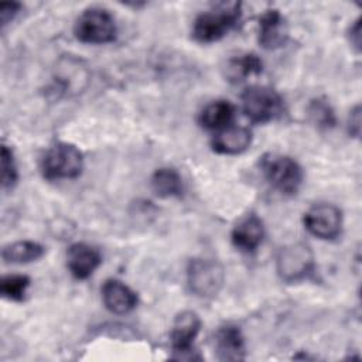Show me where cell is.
<instances>
[{"mask_svg": "<svg viewBox=\"0 0 362 362\" xmlns=\"http://www.w3.org/2000/svg\"><path fill=\"white\" fill-rule=\"evenodd\" d=\"M240 3H222L197 16L192 24V38L201 44L223 38L240 18Z\"/></svg>", "mask_w": 362, "mask_h": 362, "instance_id": "6da1fadb", "label": "cell"}, {"mask_svg": "<svg viewBox=\"0 0 362 362\" xmlns=\"http://www.w3.org/2000/svg\"><path fill=\"white\" fill-rule=\"evenodd\" d=\"M260 171L264 180L283 195L297 194L304 180L301 165L294 158L281 154L263 156Z\"/></svg>", "mask_w": 362, "mask_h": 362, "instance_id": "7a4b0ae2", "label": "cell"}, {"mask_svg": "<svg viewBox=\"0 0 362 362\" xmlns=\"http://www.w3.org/2000/svg\"><path fill=\"white\" fill-rule=\"evenodd\" d=\"M83 170V156L81 150L71 144L59 141L49 147L42 160L41 171L44 178L54 180H72L81 175Z\"/></svg>", "mask_w": 362, "mask_h": 362, "instance_id": "3957f363", "label": "cell"}, {"mask_svg": "<svg viewBox=\"0 0 362 362\" xmlns=\"http://www.w3.org/2000/svg\"><path fill=\"white\" fill-rule=\"evenodd\" d=\"M315 269V259L311 247L304 242H294L283 246L276 256V270L286 283H298L308 279Z\"/></svg>", "mask_w": 362, "mask_h": 362, "instance_id": "277c9868", "label": "cell"}, {"mask_svg": "<svg viewBox=\"0 0 362 362\" xmlns=\"http://www.w3.org/2000/svg\"><path fill=\"white\" fill-rule=\"evenodd\" d=\"M225 272L214 259L197 257L188 263L187 284L189 291L199 298H214L222 288Z\"/></svg>", "mask_w": 362, "mask_h": 362, "instance_id": "5b68a950", "label": "cell"}, {"mask_svg": "<svg viewBox=\"0 0 362 362\" xmlns=\"http://www.w3.org/2000/svg\"><path fill=\"white\" fill-rule=\"evenodd\" d=\"M75 37L85 44H107L116 38V23L113 16L100 7L86 8L74 27Z\"/></svg>", "mask_w": 362, "mask_h": 362, "instance_id": "8992f818", "label": "cell"}, {"mask_svg": "<svg viewBox=\"0 0 362 362\" xmlns=\"http://www.w3.org/2000/svg\"><path fill=\"white\" fill-rule=\"evenodd\" d=\"M242 109L252 123L263 124L283 113V99L269 86H250L242 93Z\"/></svg>", "mask_w": 362, "mask_h": 362, "instance_id": "52a82bcc", "label": "cell"}, {"mask_svg": "<svg viewBox=\"0 0 362 362\" xmlns=\"http://www.w3.org/2000/svg\"><path fill=\"white\" fill-rule=\"evenodd\" d=\"M304 226L313 236L332 240L341 235L342 212L332 204H317L304 214Z\"/></svg>", "mask_w": 362, "mask_h": 362, "instance_id": "ba28073f", "label": "cell"}, {"mask_svg": "<svg viewBox=\"0 0 362 362\" xmlns=\"http://www.w3.org/2000/svg\"><path fill=\"white\" fill-rule=\"evenodd\" d=\"M201 329V318L194 311H182L174 318L170 339L175 354H188L192 349V344Z\"/></svg>", "mask_w": 362, "mask_h": 362, "instance_id": "9c48e42d", "label": "cell"}, {"mask_svg": "<svg viewBox=\"0 0 362 362\" xmlns=\"http://www.w3.org/2000/svg\"><path fill=\"white\" fill-rule=\"evenodd\" d=\"M264 238L263 221L256 214H247L233 226L232 243L243 253H253Z\"/></svg>", "mask_w": 362, "mask_h": 362, "instance_id": "30bf717a", "label": "cell"}, {"mask_svg": "<svg viewBox=\"0 0 362 362\" xmlns=\"http://www.w3.org/2000/svg\"><path fill=\"white\" fill-rule=\"evenodd\" d=\"M102 256L99 250L88 243H74L66 252V266L78 280H85L99 267Z\"/></svg>", "mask_w": 362, "mask_h": 362, "instance_id": "8fae6325", "label": "cell"}, {"mask_svg": "<svg viewBox=\"0 0 362 362\" xmlns=\"http://www.w3.org/2000/svg\"><path fill=\"white\" fill-rule=\"evenodd\" d=\"M102 301L113 314H127L137 305V294L117 279H109L102 286Z\"/></svg>", "mask_w": 362, "mask_h": 362, "instance_id": "7c38bea8", "label": "cell"}, {"mask_svg": "<svg viewBox=\"0 0 362 362\" xmlns=\"http://www.w3.org/2000/svg\"><path fill=\"white\" fill-rule=\"evenodd\" d=\"M252 144V132L242 126H228L216 132L211 140V147L218 154L236 156L246 151Z\"/></svg>", "mask_w": 362, "mask_h": 362, "instance_id": "4fadbf2b", "label": "cell"}, {"mask_svg": "<svg viewBox=\"0 0 362 362\" xmlns=\"http://www.w3.org/2000/svg\"><path fill=\"white\" fill-rule=\"evenodd\" d=\"M215 351L219 361H242L246 356L245 337L238 325L226 324L215 334Z\"/></svg>", "mask_w": 362, "mask_h": 362, "instance_id": "5bb4252c", "label": "cell"}, {"mask_svg": "<svg viewBox=\"0 0 362 362\" xmlns=\"http://www.w3.org/2000/svg\"><path fill=\"white\" fill-rule=\"evenodd\" d=\"M287 40V24L279 10H267L259 18V44L264 49H276Z\"/></svg>", "mask_w": 362, "mask_h": 362, "instance_id": "9a60e30c", "label": "cell"}, {"mask_svg": "<svg viewBox=\"0 0 362 362\" xmlns=\"http://www.w3.org/2000/svg\"><path fill=\"white\" fill-rule=\"evenodd\" d=\"M235 106L225 99L214 100L208 103L199 113V124L208 130H222L233 122Z\"/></svg>", "mask_w": 362, "mask_h": 362, "instance_id": "2e32d148", "label": "cell"}, {"mask_svg": "<svg viewBox=\"0 0 362 362\" xmlns=\"http://www.w3.org/2000/svg\"><path fill=\"white\" fill-rule=\"evenodd\" d=\"M263 71L262 59L253 54L246 52L230 58L225 66V76L230 82H242L253 75H259Z\"/></svg>", "mask_w": 362, "mask_h": 362, "instance_id": "e0dca14e", "label": "cell"}, {"mask_svg": "<svg viewBox=\"0 0 362 362\" xmlns=\"http://www.w3.org/2000/svg\"><path fill=\"white\" fill-rule=\"evenodd\" d=\"M151 189L160 198L181 197L184 191L181 174L171 167H161L151 175Z\"/></svg>", "mask_w": 362, "mask_h": 362, "instance_id": "ac0fdd59", "label": "cell"}, {"mask_svg": "<svg viewBox=\"0 0 362 362\" xmlns=\"http://www.w3.org/2000/svg\"><path fill=\"white\" fill-rule=\"evenodd\" d=\"M45 249L42 245L34 240H18L3 247L1 257L4 263L24 264L31 263L42 257Z\"/></svg>", "mask_w": 362, "mask_h": 362, "instance_id": "d6986e66", "label": "cell"}, {"mask_svg": "<svg viewBox=\"0 0 362 362\" xmlns=\"http://www.w3.org/2000/svg\"><path fill=\"white\" fill-rule=\"evenodd\" d=\"M307 113H308V119L313 124H315L318 129L321 130H328L332 129L337 123L335 119V113L332 106L328 103L327 99L324 98H317L313 99L308 103L307 107Z\"/></svg>", "mask_w": 362, "mask_h": 362, "instance_id": "ffe728a7", "label": "cell"}, {"mask_svg": "<svg viewBox=\"0 0 362 362\" xmlns=\"http://www.w3.org/2000/svg\"><path fill=\"white\" fill-rule=\"evenodd\" d=\"M30 277L25 274H8L1 279L0 293L10 301H23L30 287Z\"/></svg>", "mask_w": 362, "mask_h": 362, "instance_id": "44dd1931", "label": "cell"}, {"mask_svg": "<svg viewBox=\"0 0 362 362\" xmlns=\"http://www.w3.org/2000/svg\"><path fill=\"white\" fill-rule=\"evenodd\" d=\"M18 180V170L14 160L13 150L3 144L1 146V185L4 189L13 188Z\"/></svg>", "mask_w": 362, "mask_h": 362, "instance_id": "7402d4cb", "label": "cell"}, {"mask_svg": "<svg viewBox=\"0 0 362 362\" xmlns=\"http://www.w3.org/2000/svg\"><path fill=\"white\" fill-rule=\"evenodd\" d=\"M20 11V4L18 3H3L0 6V21L1 25L4 27L8 24Z\"/></svg>", "mask_w": 362, "mask_h": 362, "instance_id": "603a6c76", "label": "cell"}, {"mask_svg": "<svg viewBox=\"0 0 362 362\" xmlns=\"http://www.w3.org/2000/svg\"><path fill=\"white\" fill-rule=\"evenodd\" d=\"M348 132L351 136L358 137L361 132V107L356 105L351 112H349V119H348Z\"/></svg>", "mask_w": 362, "mask_h": 362, "instance_id": "cb8c5ba5", "label": "cell"}, {"mask_svg": "<svg viewBox=\"0 0 362 362\" xmlns=\"http://www.w3.org/2000/svg\"><path fill=\"white\" fill-rule=\"evenodd\" d=\"M349 41L359 51L361 48V20L358 18L349 28Z\"/></svg>", "mask_w": 362, "mask_h": 362, "instance_id": "d4e9b609", "label": "cell"}]
</instances>
